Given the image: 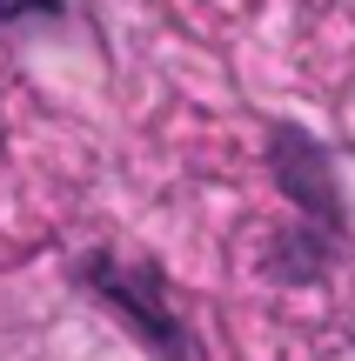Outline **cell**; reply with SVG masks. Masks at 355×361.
Masks as SVG:
<instances>
[{
  "mask_svg": "<svg viewBox=\"0 0 355 361\" xmlns=\"http://www.w3.org/2000/svg\"><path fill=\"white\" fill-rule=\"evenodd\" d=\"M0 13H7V20H20V13H54V0H0Z\"/></svg>",
  "mask_w": 355,
  "mask_h": 361,
  "instance_id": "3957f363",
  "label": "cell"
},
{
  "mask_svg": "<svg viewBox=\"0 0 355 361\" xmlns=\"http://www.w3.org/2000/svg\"><path fill=\"white\" fill-rule=\"evenodd\" d=\"M268 154H275V180L295 201V214L315 221L335 241V234H342V194H335V174H329V161H322V147L308 141V134H295V128H275Z\"/></svg>",
  "mask_w": 355,
  "mask_h": 361,
  "instance_id": "7a4b0ae2",
  "label": "cell"
},
{
  "mask_svg": "<svg viewBox=\"0 0 355 361\" xmlns=\"http://www.w3.org/2000/svg\"><path fill=\"white\" fill-rule=\"evenodd\" d=\"M88 288L114 301V308L128 314L134 328H141V341H148L161 361H195V341H188L181 314H174V301H168V281H161L155 268H114V261H88Z\"/></svg>",
  "mask_w": 355,
  "mask_h": 361,
  "instance_id": "6da1fadb",
  "label": "cell"
}]
</instances>
